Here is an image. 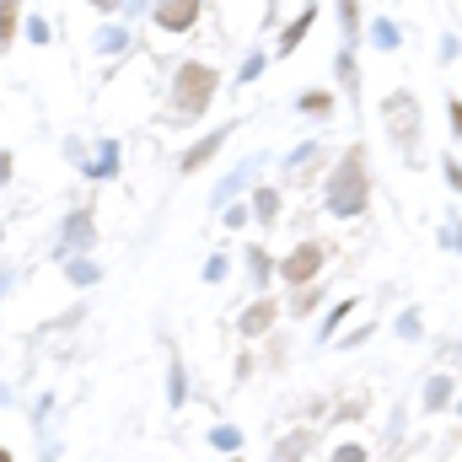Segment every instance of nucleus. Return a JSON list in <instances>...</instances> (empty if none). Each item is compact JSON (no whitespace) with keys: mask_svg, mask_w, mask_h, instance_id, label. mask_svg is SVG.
<instances>
[{"mask_svg":"<svg viewBox=\"0 0 462 462\" xmlns=\"http://www.w3.org/2000/svg\"><path fill=\"white\" fill-rule=\"evenodd\" d=\"M216 87H221V76H216L210 65H199V60L178 70V81H172V103H178V114H183V124H189V118H199L205 108H210Z\"/></svg>","mask_w":462,"mask_h":462,"instance_id":"obj_1","label":"nucleus"},{"mask_svg":"<svg viewBox=\"0 0 462 462\" xmlns=\"http://www.w3.org/2000/svg\"><path fill=\"white\" fill-rule=\"evenodd\" d=\"M360 205H365V156L349 151L339 162V172H334V183H328V210L334 216H355Z\"/></svg>","mask_w":462,"mask_h":462,"instance_id":"obj_2","label":"nucleus"},{"mask_svg":"<svg viewBox=\"0 0 462 462\" xmlns=\"http://www.w3.org/2000/svg\"><path fill=\"white\" fill-rule=\"evenodd\" d=\"M199 22V0H156V27L162 32H189Z\"/></svg>","mask_w":462,"mask_h":462,"instance_id":"obj_3","label":"nucleus"},{"mask_svg":"<svg viewBox=\"0 0 462 462\" xmlns=\"http://www.w3.org/2000/svg\"><path fill=\"white\" fill-rule=\"evenodd\" d=\"M318 269H323V247H318V242H307V247H296V253L285 258V269H280V274H285L291 285H307Z\"/></svg>","mask_w":462,"mask_h":462,"instance_id":"obj_4","label":"nucleus"},{"mask_svg":"<svg viewBox=\"0 0 462 462\" xmlns=\"http://www.w3.org/2000/svg\"><path fill=\"white\" fill-rule=\"evenodd\" d=\"M312 22H318V0H312V5H301V11H296V22L280 32V54H291V49H296V43L312 32Z\"/></svg>","mask_w":462,"mask_h":462,"instance_id":"obj_5","label":"nucleus"},{"mask_svg":"<svg viewBox=\"0 0 462 462\" xmlns=\"http://www.w3.org/2000/svg\"><path fill=\"white\" fill-rule=\"evenodd\" d=\"M387 118H393V134L403 129V140H409V134H414V97H409V92H393V97H387Z\"/></svg>","mask_w":462,"mask_h":462,"instance_id":"obj_6","label":"nucleus"},{"mask_svg":"<svg viewBox=\"0 0 462 462\" xmlns=\"http://www.w3.org/2000/svg\"><path fill=\"white\" fill-rule=\"evenodd\" d=\"M226 134H231V129H216V134H205V140H199V145L183 156V172H199V167H205V162H210V156L226 145Z\"/></svg>","mask_w":462,"mask_h":462,"instance_id":"obj_7","label":"nucleus"},{"mask_svg":"<svg viewBox=\"0 0 462 462\" xmlns=\"http://www.w3.org/2000/svg\"><path fill=\"white\" fill-rule=\"evenodd\" d=\"M339 27H345V43H360V0H339Z\"/></svg>","mask_w":462,"mask_h":462,"instance_id":"obj_8","label":"nucleus"},{"mask_svg":"<svg viewBox=\"0 0 462 462\" xmlns=\"http://www.w3.org/2000/svg\"><path fill=\"white\" fill-rule=\"evenodd\" d=\"M269 318H274V307H269V301H258V307L242 318V334H263V328H269Z\"/></svg>","mask_w":462,"mask_h":462,"instance_id":"obj_9","label":"nucleus"},{"mask_svg":"<svg viewBox=\"0 0 462 462\" xmlns=\"http://www.w3.org/2000/svg\"><path fill=\"white\" fill-rule=\"evenodd\" d=\"M16 38V0H0V49H11Z\"/></svg>","mask_w":462,"mask_h":462,"instance_id":"obj_10","label":"nucleus"},{"mask_svg":"<svg viewBox=\"0 0 462 462\" xmlns=\"http://www.w3.org/2000/svg\"><path fill=\"white\" fill-rule=\"evenodd\" d=\"M124 43H129V32H124V27H103V38H97V49H103V54H118Z\"/></svg>","mask_w":462,"mask_h":462,"instance_id":"obj_11","label":"nucleus"},{"mask_svg":"<svg viewBox=\"0 0 462 462\" xmlns=\"http://www.w3.org/2000/svg\"><path fill=\"white\" fill-rule=\"evenodd\" d=\"M328 108H334L328 92H307V97H301V114H328Z\"/></svg>","mask_w":462,"mask_h":462,"instance_id":"obj_12","label":"nucleus"},{"mask_svg":"<svg viewBox=\"0 0 462 462\" xmlns=\"http://www.w3.org/2000/svg\"><path fill=\"white\" fill-rule=\"evenodd\" d=\"M253 205H258V221H274V210H280V194H274V189H263Z\"/></svg>","mask_w":462,"mask_h":462,"instance_id":"obj_13","label":"nucleus"},{"mask_svg":"<svg viewBox=\"0 0 462 462\" xmlns=\"http://www.w3.org/2000/svg\"><path fill=\"white\" fill-rule=\"evenodd\" d=\"M371 32H376V43H382V49H398V27H393V22H376Z\"/></svg>","mask_w":462,"mask_h":462,"instance_id":"obj_14","label":"nucleus"},{"mask_svg":"<svg viewBox=\"0 0 462 462\" xmlns=\"http://www.w3.org/2000/svg\"><path fill=\"white\" fill-rule=\"evenodd\" d=\"M339 81L355 87V60H349V49H339Z\"/></svg>","mask_w":462,"mask_h":462,"instance_id":"obj_15","label":"nucleus"},{"mask_svg":"<svg viewBox=\"0 0 462 462\" xmlns=\"http://www.w3.org/2000/svg\"><path fill=\"white\" fill-rule=\"evenodd\" d=\"M258 70H263V54H247V65H242V76H236V81H253Z\"/></svg>","mask_w":462,"mask_h":462,"instance_id":"obj_16","label":"nucleus"},{"mask_svg":"<svg viewBox=\"0 0 462 462\" xmlns=\"http://www.w3.org/2000/svg\"><path fill=\"white\" fill-rule=\"evenodd\" d=\"M27 32H32V43H49V22H38V16H32V22H27Z\"/></svg>","mask_w":462,"mask_h":462,"instance_id":"obj_17","label":"nucleus"},{"mask_svg":"<svg viewBox=\"0 0 462 462\" xmlns=\"http://www.w3.org/2000/svg\"><path fill=\"white\" fill-rule=\"evenodd\" d=\"M92 5H103V11H114V5H118V0H92Z\"/></svg>","mask_w":462,"mask_h":462,"instance_id":"obj_18","label":"nucleus"},{"mask_svg":"<svg viewBox=\"0 0 462 462\" xmlns=\"http://www.w3.org/2000/svg\"><path fill=\"white\" fill-rule=\"evenodd\" d=\"M0 462H11V457H5V452H0Z\"/></svg>","mask_w":462,"mask_h":462,"instance_id":"obj_19","label":"nucleus"}]
</instances>
